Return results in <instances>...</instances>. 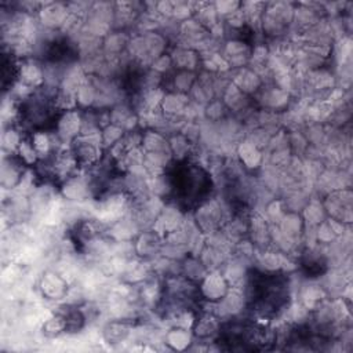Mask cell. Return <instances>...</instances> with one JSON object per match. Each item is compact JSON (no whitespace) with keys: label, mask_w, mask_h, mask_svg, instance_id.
<instances>
[{"label":"cell","mask_w":353,"mask_h":353,"mask_svg":"<svg viewBox=\"0 0 353 353\" xmlns=\"http://www.w3.org/2000/svg\"><path fill=\"white\" fill-rule=\"evenodd\" d=\"M294 7L295 4L288 1L266 3L261 17V33L270 41L287 37L292 25Z\"/></svg>","instance_id":"cell-1"},{"label":"cell","mask_w":353,"mask_h":353,"mask_svg":"<svg viewBox=\"0 0 353 353\" xmlns=\"http://www.w3.org/2000/svg\"><path fill=\"white\" fill-rule=\"evenodd\" d=\"M168 40L160 32L134 33L131 36L127 55L139 65L149 66L156 58L165 54Z\"/></svg>","instance_id":"cell-2"},{"label":"cell","mask_w":353,"mask_h":353,"mask_svg":"<svg viewBox=\"0 0 353 353\" xmlns=\"http://www.w3.org/2000/svg\"><path fill=\"white\" fill-rule=\"evenodd\" d=\"M69 149L80 170H90L102 160L103 146L99 134L97 135H79L72 141Z\"/></svg>","instance_id":"cell-3"},{"label":"cell","mask_w":353,"mask_h":353,"mask_svg":"<svg viewBox=\"0 0 353 353\" xmlns=\"http://www.w3.org/2000/svg\"><path fill=\"white\" fill-rule=\"evenodd\" d=\"M323 205L328 218L336 219L342 223L352 222V190L350 188H341L331 190L324 196Z\"/></svg>","instance_id":"cell-4"},{"label":"cell","mask_w":353,"mask_h":353,"mask_svg":"<svg viewBox=\"0 0 353 353\" xmlns=\"http://www.w3.org/2000/svg\"><path fill=\"white\" fill-rule=\"evenodd\" d=\"M69 290V283L54 269L47 268L37 280V291L44 302H63Z\"/></svg>","instance_id":"cell-5"},{"label":"cell","mask_w":353,"mask_h":353,"mask_svg":"<svg viewBox=\"0 0 353 353\" xmlns=\"http://www.w3.org/2000/svg\"><path fill=\"white\" fill-rule=\"evenodd\" d=\"M244 309H247V298L241 288L230 287L228 292L215 302V314L221 321L241 316Z\"/></svg>","instance_id":"cell-6"},{"label":"cell","mask_w":353,"mask_h":353,"mask_svg":"<svg viewBox=\"0 0 353 353\" xmlns=\"http://www.w3.org/2000/svg\"><path fill=\"white\" fill-rule=\"evenodd\" d=\"M52 131L62 145H70L81 132V112H79V109L61 112Z\"/></svg>","instance_id":"cell-7"},{"label":"cell","mask_w":353,"mask_h":353,"mask_svg":"<svg viewBox=\"0 0 353 353\" xmlns=\"http://www.w3.org/2000/svg\"><path fill=\"white\" fill-rule=\"evenodd\" d=\"M68 17H69V10L66 3H59V1L41 3V7L36 14V18L40 26L50 30H58V32H61V29L63 28Z\"/></svg>","instance_id":"cell-8"},{"label":"cell","mask_w":353,"mask_h":353,"mask_svg":"<svg viewBox=\"0 0 353 353\" xmlns=\"http://www.w3.org/2000/svg\"><path fill=\"white\" fill-rule=\"evenodd\" d=\"M161 245H163V236L154 228L142 230L134 239L137 256L146 261H153L156 256H159L161 251Z\"/></svg>","instance_id":"cell-9"},{"label":"cell","mask_w":353,"mask_h":353,"mask_svg":"<svg viewBox=\"0 0 353 353\" xmlns=\"http://www.w3.org/2000/svg\"><path fill=\"white\" fill-rule=\"evenodd\" d=\"M26 164L18 157V154L4 153L1 160V186L4 190H15L19 185L25 171Z\"/></svg>","instance_id":"cell-10"},{"label":"cell","mask_w":353,"mask_h":353,"mask_svg":"<svg viewBox=\"0 0 353 353\" xmlns=\"http://www.w3.org/2000/svg\"><path fill=\"white\" fill-rule=\"evenodd\" d=\"M185 218L186 215L183 210L178 204L168 201L164 203L159 216L156 218L153 228L164 237L165 234L176 230L185 222Z\"/></svg>","instance_id":"cell-11"},{"label":"cell","mask_w":353,"mask_h":353,"mask_svg":"<svg viewBox=\"0 0 353 353\" xmlns=\"http://www.w3.org/2000/svg\"><path fill=\"white\" fill-rule=\"evenodd\" d=\"M135 321L127 319H108L101 327V338L110 343L119 345L127 342L131 336Z\"/></svg>","instance_id":"cell-12"},{"label":"cell","mask_w":353,"mask_h":353,"mask_svg":"<svg viewBox=\"0 0 353 353\" xmlns=\"http://www.w3.org/2000/svg\"><path fill=\"white\" fill-rule=\"evenodd\" d=\"M18 81L32 90H37L44 84L43 62L37 58H25L19 61Z\"/></svg>","instance_id":"cell-13"},{"label":"cell","mask_w":353,"mask_h":353,"mask_svg":"<svg viewBox=\"0 0 353 353\" xmlns=\"http://www.w3.org/2000/svg\"><path fill=\"white\" fill-rule=\"evenodd\" d=\"M201 298L205 301H219L230 288L219 270H210L199 284Z\"/></svg>","instance_id":"cell-14"},{"label":"cell","mask_w":353,"mask_h":353,"mask_svg":"<svg viewBox=\"0 0 353 353\" xmlns=\"http://www.w3.org/2000/svg\"><path fill=\"white\" fill-rule=\"evenodd\" d=\"M221 319L210 312H203L196 316L194 324L192 327L193 336H196L201 343H207L210 339L218 336L221 330Z\"/></svg>","instance_id":"cell-15"},{"label":"cell","mask_w":353,"mask_h":353,"mask_svg":"<svg viewBox=\"0 0 353 353\" xmlns=\"http://www.w3.org/2000/svg\"><path fill=\"white\" fill-rule=\"evenodd\" d=\"M233 74L230 77V81L241 90L247 95H255L261 87L263 85L262 77L250 66H243L239 69H232Z\"/></svg>","instance_id":"cell-16"},{"label":"cell","mask_w":353,"mask_h":353,"mask_svg":"<svg viewBox=\"0 0 353 353\" xmlns=\"http://www.w3.org/2000/svg\"><path fill=\"white\" fill-rule=\"evenodd\" d=\"M236 159L245 171L259 170L263 164V152L248 139H243L236 146Z\"/></svg>","instance_id":"cell-17"},{"label":"cell","mask_w":353,"mask_h":353,"mask_svg":"<svg viewBox=\"0 0 353 353\" xmlns=\"http://www.w3.org/2000/svg\"><path fill=\"white\" fill-rule=\"evenodd\" d=\"M190 98L188 94H181V92H165L164 98L160 105V110L163 112L164 116L167 117H183L185 109L189 105Z\"/></svg>","instance_id":"cell-18"},{"label":"cell","mask_w":353,"mask_h":353,"mask_svg":"<svg viewBox=\"0 0 353 353\" xmlns=\"http://www.w3.org/2000/svg\"><path fill=\"white\" fill-rule=\"evenodd\" d=\"M170 57L172 59V63H174L175 69L196 72L197 68L201 66L200 54L196 52L194 50H190V48L175 46L172 48V51L170 52Z\"/></svg>","instance_id":"cell-19"},{"label":"cell","mask_w":353,"mask_h":353,"mask_svg":"<svg viewBox=\"0 0 353 353\" xmlns=\"http://www.w3.org/2000/svg\"><path fill=\"white\" fill-rule=\"evenodd\" d=\"M302 219L305 222V226L316 228L323 221L327 219V214L323 205V200H320L319 196H310L306 205L302 210Z\"/></svg>","instance_id":"cell-20"},{"label":"cell","mask_w":353,"mask_h":353,"mask_svg":"<svg viewBox=\"0 0 353 353\" xmlns=\"http://www.w3.org/2000/svg\"><path fill=\"white\" fill-rule=\"evenodd\" d=\"M164 342L171 350L189 349L190 343H193V332H190L188 328L171 327L165 331Z\"/></svg>","instance_id":"cell-21"},{"label":"cell","mask_w":353,"mask_h":353,"mask_svg":"<svg viewBox=\"0 0 353 353\" xmlns=\"http://www.w3.org/2000/svg\"><path fill=\"white\" fill-rule=\"evenodd\" d=\"M208 273L203 262L199 259L197 255H188L185 259H182V272L181 274L186 277L188 280H192L194 283H200L204 276Z\"/></svg>","instance_id":"cell-22"},{"label":"cell","mask_w":353,"mask_h":353,"mask_svg":"<svg viewBox=\"0 0 353 353\" xmlns=\"http://www.w3.org/2000/svg\"><path fill=\"white\" fill-rule=\"evenodd\" d=\"M23 132L18 125H8L4 127L1 142H3V150L4 153H12L17 154L18 148L23 139Z\"/></svg>","instance_id":"cell-23"},{"label":"cell","mask_w":353,"mask_h":353,"mask_svg":"<svg viewBox=\"0 0 353 353\" xmlns=\"http://www.w3.org/2000/svg\"><path fill=\"white\" fill-rule=\"evenodd\" d=\"M124 134H125V131L121 127L112 124V123L108 124L105 128H102V131L99 134L103 149L112 148L114 143H117L124 137Z\"/></svg>","instance_id":"cell-24"},{"label":"cell","mask_w":353,"mask_h":353,"mask_svg":"<svg viewBox=\"0 0 353 353\" xmlns=\"http://www.w3.org/2000/svg\"><path fill=\"white\" fill-rule=\"evenodd\" d=\"M241 3L239 1H216L214 3V7L219 15V18L222 19H226L229 15H232L234 11H237L240 8Z\"/></svg>","instance_id":"cell-25"}]
</instances>
